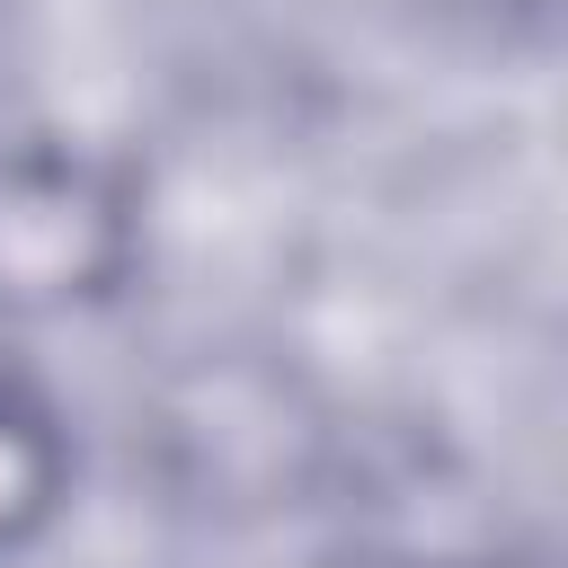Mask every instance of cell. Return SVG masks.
I'll return each mask as SVG.
<instances>
[{
  "label": "cell",
  "mask_w": 568,
  "mask_h": 568,
  "mask_svg": "<svg viewBox=\"0 0 568 568\" xmlns=\"http://www.w3.org/2000/svg\"><path fill=\"white\" fill-rule=\"evenodd\" d=\"M151 257L142 169L80 133L0 142V328L115 311Z\"/></svg>",
  "instance_id": "obj_1"
},
{
  "label": "cell",
  "mask_w": 568,
  "mask_h": 568,
  "mask_svg": "<svg viewBox=\"0 0 568 568\" xmlns=\"http://www.w3.org/2000/svg\"><path fill=\"white\" fill-rule=\"evenodd\" d=\"M71 488H80V444L62 408L36 382L0 373V559H27L62 524Z\"/></svg>",
  "instance_id": "obj_2"
}]
</instances>
